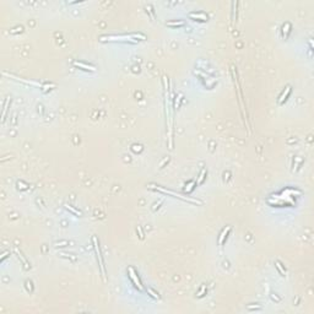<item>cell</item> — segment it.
I'll list each match as a JSON object with an SVG mask.
<instances>
[{
    "mask_svg": "<svg viewBox=\"0 0 314 314\" xmlns=\"http://www.w3.org/2000/svg\"><path fill=\"white\" fill-rule=\"evenodd\" d=\"M276 268L279 269V271H280V272L282 274V276H283V275H285V272H286V270L282 269V266H281V263H280V262H276Z\"/></svg>",
    "mask_w": 314,
    "mask_h": 314,
    "instance_id": "8fae6325",
    "label": "cell"
},
{
    "mask_svg": "<svg viewBox=\"0 0 314 314\" xmlns=\"http://www.w3.org/2000/svg\"><path fill=\"white\" fill-rule=\"evenodd\" d=\"M205 174H206V171H205V169H203V171H201V174H200V178H199V181H198V184H201V183L204 182Z\"/></svg>",
    "mask_w": 314,
    "mask_h": 314,
    "instance_id": "30bf717a",
    "label": "cell"
},
{
    "mask_svg": "<svg viewBox=\"0 0 314 314\" xmlns=\"http://www.w3.org/2000/svg\"><path fill=\"white\" fill-rule=\"evenodd\" d=\"M167 26H169V27H182V26H184L185 25V22L184 21H168L167 23H166Z\"/></svg>",
    "mask_w": 314,
    "mask_h": 314,
    "instance_id": "ba28073f",
    "label": "cell"
},
{
    "mask_svg": "<svg viewBox=\"0 0 314 314\" xmlns=\"http://www.w3.org/2000/svg\"><path fill=\"white\" fill-rule=\"evenodd\" d=\"M156 190H158V191H161V193H163V194L173 195L174 198H177V199H181V200H183V201H188V203H191V204H198V205H201V204H203L201 201L195 200V199H193V198H184V196H182L181 194L173 193L172 190H167V189H163V188H160V187H157V188H156Z\"/></svg>",
    "mask_w": 314,
    "mask_h": 314,
    "instance_id": "6da1fadb",
    "label": "cell"
},
{
    "mask_svg": "<svg viewBox=\"0 0 314 314\" xmlns=\"http://www.w3.org/2000/svg\"><path fill=\"white\" fill-rule=\"evenodd\" d=\"M290 93H291V87H290V86H287V87H286V92L283 91V93H282V95H281V97H280V101H279V102H280V104H282L285 101L287 100V97H289V95H290Z\"/></svg>",
    "mask_w": 314,
    "mask_h": 314,
    "instance_id": "52a82bcc",
    "label": "cell"
},
{
    "mask_svg": "<svg viewBox=\"0 0 314 314\" xmlns=\"http://www.w3.org/2000/svg\"><path fill=\"white\" fill-rule=\"evenodd\" d=\"M93 241V247H95V250H96V255H97V262L100 264V269H101V274H102V277L106 280V269H104V263H103V258H102V254H101V250H100V244L97 242V238L93 237L92 238Z\"/></svg>",
    "mask_w": 314,
    "mask_h": 314,
    "instance_id": "7a4b0ae2",
    "label": "cell"
},
{
    "mask_svg": "<svg viewBox=\"0 0 314 314\" xmlns=\"http://www.w3.org/2000/svg\"><path fill=\"white\" fill-rule=\"evenodd\" d=\"M230 231H231V226H228L227 228H225V230H223V232L221 233V236H220V238H218L220 245H223V244H225V242L227 241V237H228V233H230Z\"/></svg>",
    "mask_w": 314,
    "mask_h": 314,
    "instance_id": "5b68a950",
    "label": "cell"
},
{
    "mask_svg": "<svg viewBox=\"0 0 314 314\" xmlns=\"http://www.w3.org/2000/svg\"><path fill=\"white\" fill-rule=\"evenodd\" d=\"M129 276H130V279L133 280V283H134V286H135V289H137L139 291H142V285H141V282H140V280H139V276H137V274L135 272V270L133 269V268H129Z\"/></svg>",
    "mask_w": 314,
    "mask_h": 314,
    "instance_id": "3957f363",
    "label": "cell"
},
{
    "mask_svg": "<svg viewBox=\"0 0 314 314\" xmlns=\"http://www.w3.org/2000/svg\"><path fill=\"white\" fill-rule=\"evenodd\" d=\"M189 16H190V17H195L198 21H201V22L208 21V15L204 14V12H190ZM196 20H195V21H196Z\"/></svg>",
    "mask_w": 314,
    "mask_h": 314,
    "instance_id": "8992f818",
    "label": "cell"
},
{
    "mask_svg": "<svg viewBox=\"0 0 314 314\" xmlns=\"http://www.w3.org/2000/svg\"><path fill=\"white\" fill-rule=\"evenodd\" d=\"M147 291H149V293H150V296H151V297H154V298H160V295H158V293H157V292H155V291H154V290H151V289H149V290H147Z\"/></svg>",
    "mask_w": 314,
    "mask_h": 314,
    "instance_id": "7c38bea8",
    "label": "cell"
},
{
    "mask_svg": "<svg viewBox=\"0 0 314 314\" xmlns=\"http://www.w3.org/2000/svg\"><path fill=\"white\" fill-rule=\"evenodd\" d=\"M65 209H66V210H70V211H71L73 214H75L76 216H81V212L77 211V210H75V209H74L73 206H70V205H65Z\"/></svg>",
    "mask_w": 314,
    "mask_h": 314,
    "instance_id": "9c48e42d",
    "label": "cell"
},
{
    "mask_svg": "<svg viewBox=\"0 0 314 314\" xmlns=\"http://www.w3.org/2000/svg\"><path fill=\"white\" fill-rule=\"evenodd\" d=\"M74 66L76 68H80L81 70H85V71H95L96 68L92 66V65H87L85 63H81V62H74Z\"/></svg>",
    "mask_w": 314,
    "mask_h": 314,
    "instance_id": "277c9868",
    "label": "cell"
}]
</instances>
